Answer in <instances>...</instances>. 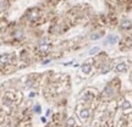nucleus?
Segmentation results:
<instances>
[{
  "instance_id": "obj_1",
  "label": "nucleus",
  "mask_w": 132,
  "mask_h": 127,
  "mask_svg": "<svg viewBox=\"0 0 132 127\" xmlns=\"http://www.w3.org/2000/svg\"><path fill=\"white\" fill-rule=\"evenodd\" d=\"M22 101V94L15 90H6L0 94V113H11Z\"/></svg>"
},
{
  "instance_id": "obj_2",
  "label": "nucleus",
  "mask_w": 132,
  "mask_h": 127,
  "mask_svg": "<svg viewBox=\"0 0 132 127\" xmlns=\"http://www.w3.org/2000/svg\"><path fill=\"white\" fill-rule=\"evenodd\" d=\"M16 64V57L14 54H3L0 55V69L4 72H9L14 69Z\"/></svg>"
},
{
  "instance_id": "obj_3",
  "label": "nucleus",
  "mask_w": 132,
  "mask_h": 127,
  "mask_svg": "<svg viewBox=\"0 0 132 127\" xmlns=\"http://www.w3.org/2000/svg\"><path fill=\"white\" fill-rule=\"evenodd\" d=\"M97 97H98V90L95 88H86L81 95V103L86 104V105L87 104L93 105V103H95V100H97Z\"/></svg>"
},
{
  "instance_id": "obj_4",
  "label": "nucleus",
  "mask_w": 132,
  "mask_h": 127,
  "mask_svg": "<svg viewBox=\"0 0 132 127\" xmlns=\"http://www.w3.org/2000/svg\"><path fill=\"white\" fill-rule=\"evenodd\" d=\"M118 106L121 109L122 115H131L132 114V94L131 97L123 95L118 101Z\"/></svg>"
},
{
  "instance_id": "obj_5",
  "label": "nucleus",
  "mask_w": 132,
  "mask_h": 127,
  "mask_svg": "<svg viewBox=\"0 0 132 127\" xmlns=\"http://www.w3.org/2000/svg\"><path fill=\"white\" fill-rule=\"evenodd\" d=\"M76 115L81 120V122L86 123L90 117V110L86 106V104L80 101V103L76 105Z\"/></svg>"
},
{
  "instance_id": "obj_6",
  "label": "nucleus",
  "mask_w": 132,
  "mask_h": 127,
  "mask_svg": "<svg viewBox=\"0 0 132 127\" xmlns=\"http://www.w3.org/2000/svg\"><path fill=\"white\" fill-rule=\"evenodd\" d=\"M43 16H44L43 11L40 9H38V7L29 9L27 11V14H26V17H27V20L31 23H39L43 20Z\"/></svg>"
},
{
  "instance_id": "obj_7",
  "label": "nucleus",
  "mask_w": 132,
  "mask_h": 127,
  "mask_svg": "<svg viewBox=\"0 0 132 127\" xmlns=\"http://www.w3.org/2000/svg\"><path fill=\"white\" fill-rule=\"evenodd\" d=\"M52 49V44L48 42V40H42L36 48V52L38 55H47L48 53L50 52Z\"/></svg>"
},
{
  "instance_id": "obj_8",
  "label": "nucleus",
  "mask_w": 132,
  "mask_h": 127,
  "mask_svg": "<svg viewBox=\"0 0 132 127\" xmlns=\"http://www.w3.org/2000/svg\"><path fill=\"white\" fill-rule=\"evenodd\" d=\"M93 60H87L86 62L82 64L81 66V73L85 76V77H88V76L92 75V72H93Z\"/></svg>"
},
{
  "instance_id": "obj_9",
  "label": "nucleus",
  "mask_w": 132,
  "mask_h": 127,
  "mask_svg": "<svg viewBox=\"0 0 132 127\" xmlns=\"http://www.w3.org/2000/svg\"><path fill=\"white\" fill-rule=\"evenodd\" d=\"M116 89L114 88L113 84H109L105 87V89L103 90V99L105 100H109V99H113L114 98V94H115Z\"/></svg>"
},
{
  "instance_id": "obj_10",
  "label": "nucleus",
  "mask_w": 132,
  "mask_h": 127,
  "mask_svg": "<svg viewBox=\"0 0 132 127\" xmlns=\"http://www.w3.org/2000/svg\"><path fill=\"white\" fill-rule=\"evenodd\" d=\"M114 70H115V72H118V73L126 72L128 70V62H126V61L119 62V64H116V65L114 66Z\"/></svg>"
},
{
  "instance_id": "obj_11",
  "label": "nucleus",
  "mask_w": 132,
  "mask_h": 127,
  "mask_svg": "<svg viewBox=\"0 0 132 127\" xmlns=\"http://www.w3.org/2000/svg\"><path fill=\"white\" fill-rule=\"evenodd\" d=\"M121 28L122 29H131L132 28V21L131 20H123L121 22Z\"/></svg>"
},
{
  "instance_id": "obj_12",
  "label": "nucleus",
  "mask_w": 132,
  "mask_h": 127,
  "mask_svg": "<svg viewBox=\"0 0 132 127\" xmlns=\"http://www.w3.org/2000/svg\"><path fill=\"white\" fill-rule=\"evenodd\" d=\"M66 127H76V118L72 116L67 120V122H66Z\"/></svg>"
},
{
  "instance_id": "obj_13",
  "label": "nucleus",
  "mask_w": 132,
  "mask_h": 127,
  "mask_svg": "<svg viewBox=\"0 0 132 127\" xmlns=\"http://www.w3.org/2000/svg\"><path fill=\"white\" fill-rule=\"evenodd\" d=\"M109 40H110V42L114 44V43H116L119 40V38L116 37V36H111V37H109Z\"/></svg>"
},
{
  "instance_id": "obj_14",
  "label": "nucleus",
  "mask_w": 132,
  "mask_h": 127,
  "mask_svg": "<svg viewBox=\"0 0 132 127\" xmlns=\"http://www.w3.org/2000/svg\"><path fill=\"white\" fill-rule=\"evenodd\" d=\"M98 52H99V48L95 47V48H93V49H90V50H89V54H90V55H94L95 53H98Z\"/></svg>"
},
{
  "instance_id": "obj_15",
  "label": "nucleus",
  "mask_w": 132,
  "mask_h": 127,
  "mask_svg": "<svg viewBox=\"0 0 132 127\" xmlns=\"http://www.w3.org/2000/svg\"><path fill=\"white\" fill-rule=\"evenodd\" d=\"M102 37V34H99V33H97V34H93L92 36V39H98V38Z\"/></svg>"
},
{
  "instance_id": "obj_16",
  "label": "nucleus",
  "mask_w": 132,
  "mask_h": 127,
  "mask_svg": "<svg viewBox=\"0 0 132 127\" xmlns=\"http://www.w3.org/2000/svg\"><path fill=\"white\" fill-rule=\"evenodd\" d=\"M130 80H131V82H132V73H131V76H130Z\"/></svg>"
},
{
  "instance_id": "obj_17",
  "label": "nucleus",
  "mask_w": 132,
  "mask_h": 127,
  "mask_svg": "<svg viewBox=\"0 0 132 127\" xmlns=\"http://www.w3.org/2000/svg\"><path fill=\"white\" fill-rule=\"evenodd\" d=\"M131 44H132V38H131Z\"/></svg>"
}]
</instances>
